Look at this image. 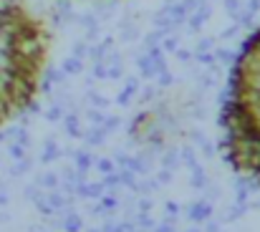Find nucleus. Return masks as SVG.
<instances>
[{"mask_svg":"<svg viewBox=\"0 0 260 232\" xmlns=\"http://www.w3.org/2000/svg\"><path fill=\"white\" fill-rule=\"evenodd\" d=\"M51 36L21 0H0V126L21 116L38 96Z\"/></svg>","mask_w":260,"mask_h":232,"instance_id":"1","label":"nucleus"},{"mask_svg":"<svg viewBox=\"0 0 260 232\" xmlns=\"http://www.w3.org/2000/svg\"><path fill=\"white\" fill-rule=\"evenodd\" d=\"M220 124L227 162L260 182V31L242 46L232 66Z\"/></svg>","mask_w":260,"mask_h":232,"instance_id":"2","label":"nucleus"}]
</instances>
